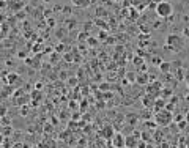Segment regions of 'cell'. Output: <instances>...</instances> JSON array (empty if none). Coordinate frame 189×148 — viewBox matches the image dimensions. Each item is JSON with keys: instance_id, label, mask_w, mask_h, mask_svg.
I'll return each instance as SVG.
<instances>
[{"instance_id": "16", "label": "cell", "mask_w": 189, "mask_h": 148, "mask_svg": "<svg viewBox=\"0 0 189 148\" xmlns=\"http://www.w3.org/2000/svg\"><path fill=\"white\" fill-rule=\"evenodd\" d=\"M172 66H175V68H181V62L180 60H177V62H170Z\"/></svg>"}, {"instance_id": "26", "label": "cell", "mask_w": 189, "mask_h": 148, "mask_svg": "<svg viewBox=\"0 0 189 148\" xmlns=\"http://www.w3.org/2000/svg\"><path fill=\"white\" fill-rule=\"evenodd\" d=\"M128 79H129V80H134V74L129 73V74H128Z\"/></svg>"}, {"instance_id": "22", "label": "cell", "mask_w": 189, "mask_h": 148, "mask_svg": "<svg viewBox=\"0 0 189 148\" xmlns=\"http://www.w3.org/2000/svg\"><path fill=\"white\" fill-rule=\"evenodd\" d=\"M173 120L175 122H180V120H184V117L183 115H177V117H173Z\"/></svg>"}, {"instance_id": "5", "label": "cell", "mask_w": 189, "mask_h": 148, "mask_svg": "<svg viewBox=\"0 0 189 148\" xmlns=\"http://www.w3.org/2000/svg\"><path fill=\"white\" fill-rule=\"evenodd\" d=\"M137 143H139V137L137 136H128L126 137V147L128 148H137Z\"/></svg>"}, {"instance_id": "25", "label": "cell", "mask_w": 189, "mask_h": 148, "mask_svg": "<svg viewBox=\"0 0 189 148\" xmlns=\"http://www.w3.org/2000/svg\"><path fill=\"white\" fill-rule=\"evenodd\" d=\"M18 55H19V58H25V52H19Z\"/></svg>"}, {"instance_id": "13", "label": "cell", "mask_w": 189, "mask_h": 148, "mask_svg": "<svg viewBox=\"0 0 189 148\" xmlns=\"http://www.w3.org/2000/svg\"><path fill=\"white\" fill-rule=\"evenodd\" d=\"M47 25H49V27H55V19L49 18V19H47Z\"/></svg>"}, {"instance_id": "23", "label": "cell", "mask_w": 189, "mask_h": 148, "mask_svg": "<svg viewBox=\"0 0 189 148\" xmlns=\"http://www.w3.org/2000/svg\"><path fill=\"white\" fill-rule=\"evenodd\" d=\"M161 62H162L161 58H153V65H159Z\"/></svg>"}, {"instance_id": "1", "label": "cell", "mask_w": 189, "mask_h": 148, "mask_svg": "<svg viewBox=\"0 0 189 148\" xmlns=\"http://www.w3.org/2000/svg\"><path fill=\"white\" fill-rule=\"evenodd\" d=\"M154 10H156L158 18H161V19H169L170 16H173V5L170 2H165V0L156 3Z\"/></svg>"}, {"instance_id": "20", "label": "cell", "mask_w": 189, "mask_h": 148, "mask_svg": "<svg viewBox=\"0 0 189 148\" xmlns=\"http://www.w3.org/2000/svg\"><path fill=\"white\" fill-rule=\"evenodd\" d=\"M55 49H57V52H63V49H65V44H58Z\"/></svg>"}, {"instance_id": "17", "label": "cell", "mask_w": 189, "mask_h": 148, "mask_svg": "<svg viewBox=\"0 0 189 148\" xmlns=\"http://www.w3.org/2000/svg\"><path fill=\"white\" fill-rule=\"evenodd\" d=\"M140 30H142L143 33H150V29L147 27V24H143V25H142V27H140Z\"/></svg>"}, {"instance_id": "19", "label": "cell", "mask_w": 189, "mask_h": 148, "mask_svg": "<svg viewBox=\"0 0 189 148\" xmlns=\"http://www.w3.org/2000/svg\"><path fill=\"white\" fill-rule=\"evenodd\" d=\"M137 148H148V147H147V143H145V142L139 140V143H137Z\"/></svg>"}, {"instance_id": "6", "label": "cell", "mask_w": 189, "mask_h": 148, "mask_svg": "<svg viewBox=\"0 0 189 148\" xmlns=\"http://www.w3.org/2000/svg\"><path fill=\"white\" fill-rule=\"evenodd\" d=\"M159 69H161L162 73L167 74V73L172 69V63H170V62H161V63H159Z\"/></svg>"}, {"instance_id": "27", "label": "cell", "mask_w": 189, "mask_h": 148, "mask_svg": "<svg viewBox=\"0 0 189 148\" xmlns=\"http://www.w3.org/2000/svg\"><path fill=\"white\" fill-rule=\"evenodd\" d=\"M35 88H36V90H41V84H39V82L35 84Z\"/></svg>"}, {"instance_id": "28", "label": "cell", "mask_w": 189, "mask_h": 148, "mask_svg": "<svg viewBox=\"0 0 189 148\" xmlns=\"http://www.w3.org/2000/svg\"><path fill=\"white\" fill-rule=\"evenodd\" d=\"M183 21H184V22H189V16L184 14V16H183Z\"/></svg>"}, {"instance_id": "21", "label": "cell", "mask_w": 189, "mask_h": 148, "mask_svg": "<svg viewBox=\"0 0 189 148\" xmlns=\"http://www.w3.org/2000/svg\"><path fill=\"white\" fill-rule=\"evenodd\" d=\"M13 148H25V145H24V143H14Z\"/></svg>"}, {"instance_id": "30", "label": "cell", "mask_w": 189, "mask_h": 148, "mask_svg": "<svg viewBox=\"0 0 189 148\" xmlns=\"http://www.w3.org/2000/svg\"><path fill=\"white\" fill-rule=\"evenodd\" d=\"M43 2H44V3H50L52 0H43Z\"/></svg>"}, {"instance_id": "29", "label": "cell", "mask_w": 189, "mask_h": 148, "mask_svg": "<svg viewBox=\"0 0 189 148\" xmlns=\"http://www.w3.org/2000/svg\"><path fill=\"white\" fill-rule=\"evenodd\" d=\"M184 120H186V122H188V123H189V112H188V113H186V115H184Z\"/></svg>"}, {"instance_id": "4", "label": "cell", "mask_w": 189, "mask_h": 148, "mask_svg": "<svg viewBox=\"0 0 189 148\" xmlns=\"http://www.w3.org/2000/svg\"><path fill=\"white\" fill-rule=\"evenodd\" d=\"M112 147L114 148H126V137L123 134L117 132L112 137Z\"/></svg>"}, {"instance_id": "18", "label": "cell", "mask_w": 189, "mask_h": 148, "mask_svg": "<svg viewBox=\"0 0 189 148\" xmlns=\"http://www.w3.org/2000/svg\"><path fill=\"white\" fill-rule=\"evenodd\" d=\"M52 10H54V11H62L63 6H62V5H54V6H52Z\"/></svg>"}, {"instance_id": "12", "label": "cell", "mask_w": 189, "mask_h": 148, "mask_svg": "<svg viewBox=\"0 0 189 148\" xmlns=\"http://www.w3.org/2000/svg\"><path fill=\"white\" fill-rule=\"evenodd\" d=\"M71 11H73V10H71V6H63V13H65L66 16H69Z\"/></svg>"}, {"instance_id": "15", "label": "cell", "mask_w": 189, "mask_h": 148, "mask_svg": "<svg viewBox=\"0 0 189 148\" xmlns=\"http://www.w3.org/2000/svg\"><path fill=\"white\" fill-rule=\"evenodd\" d=\"M2 132H3V137H5L6 134H11V132H13V129H8V128L3 126V131H2Z\"/></svg>"}, {"instance_id": "32", "label": "cell", "mask_w": 189, "mask_h": 148, "mask_svg": "<svg viewBox=\"0 0 189 148\" xmlns=\"http://www.w3.org/2000/svg\"><path fill=\"white\" fill-rule=\"evenodd\" d=\"M35 148H41V147H35Z\"/></svg>"}, {"instance_id": "8", "label": "cell", "mask_w": 189, "mask_h": 148, "mask_svg": "<svg viewBox=\"0 0 189 148\" xmlns=\"http://www.w3.org/2000/svg\"><path fill=\"white\" fill-rule=\"evenodd\" d=\"M136 80L139 84H147L148 80H150V77H148V74H139V76L136 77Z\"/></svg>"}, {"instance_id": "24", "label": "cell", "mask_w": 189, "mask_h": 148, "mask_svg": "<svg viewBox=\"0 0 189 148\" xmlns=\"http://www.w3.org/2000/svg\"><path fill=\"white\" fill-rule=\"evenodd\" d=\"M69 84H71V85H76V84H77V79H69Z\"/></svg>"}, {"instance_id": "10", "label": "cell", "mask_w": 189, "mask_h": 148, "mask_svg": "<svg viewBox=\"0 0 189 148\" xmlns=\"http://www.w3.org/2000/svg\"><path fill=\"white\" fill-rule=\"evenodd\" d=\"M18 79H19V76H18L16 73H10V74H8V79H6V80H8V84L11 85V84H14Z\"/></svg>"}, {"instance_id": "9", "label": "cell", "mask_w": 189, "mask_h": 148, "mask_svg": "<svg viewBox=\"0 0 189 148\" xmlns=\"http://www.w3.org/2000/svg\"><path fill=\"white\" fill-rule=\"evenodd\" d=\"M74 6H88V0H71Z\"/></svg>"}, {"instance_id": "14", "label": "cell", "mask_w": 189, "mask_h": 148, "mask_svg": "<svg viewBox=\"0 0 189 148\" xmlns=\"http://www.w3.org/2000/svg\"><path fill=\"white\" fill-rule=\"evenodd\" d=\"M134 65H136V66H140L142 65V57H136V58H134Z\"/></svg>"}, {"instance_id": "31", "label": "cell", "mask_w": 189, "mask_h": 148, "mask_svg": "<svg viewBox=\"0 0 189 148\" xmlns=\"http://www.w3.org/2000/svg\"><path fill=\"white\" fill-rule=\"evenodd\" d=\"M153 2H156V3H159V2H162V0H153Z\"/></svg>"}, {"instance_id": "2", "label": "cell", "mask_w": 189, "mask_h": 148, "mask_svg": "<svg viewBox=\"0 0 189 148\" xmlns=\"http://www.w3.org/2000/svg\"><path fill=\"white\" fill-rule=\"evenodd\" d=\"M165 44L172 46V48L175 49V52H178V49L183 48V39H181L180 36L177 35V33H175V35L172 33V35L167 36V39H165Z\"/></svg>"}, {"instance_id": "11", "label": "cell", "mask_w": 189, "mask_h": 148, "mask_svg": "<svg viewBox=\"0 0 189 148\" xmlns=\"http://www.w3.org/2000/svg\"><path fill=\"white\" fill-rule=\"evenodd\" d=\"M181 33H183V38H189V25L183 27V30H181Z\"/></svg>"}, {"instance_id": "3", "label": "cell", "mask_w": 189, "mask_h": 148, "mask_svg": "<svg viewBox=\"0 0 189 148\" xmlns=\"http://www.w3.org/2000/svg\"><path fill=\"white\" fill-rule=\"evenodd\" d=\"M173 120V117H172V113L169 112V110H161L159 113H156V122L159 123V124H169Z\"/></svg>"}, {"instance_id": "7", "label": "cell", "mask_w": 189, "mask_h": 148, "mask_svg": "<svg viewBox=\"0 0 189 148\" xmlns=\"http://www.w3.org/2000/svg\"><path fill=\"white\" fill-rule=\"evenodd\" d=\"M101 136H104L106 139H112V137H114V129L110 126H106V128H104V131L101 132Z\"/></svg>"}]
</instances>
